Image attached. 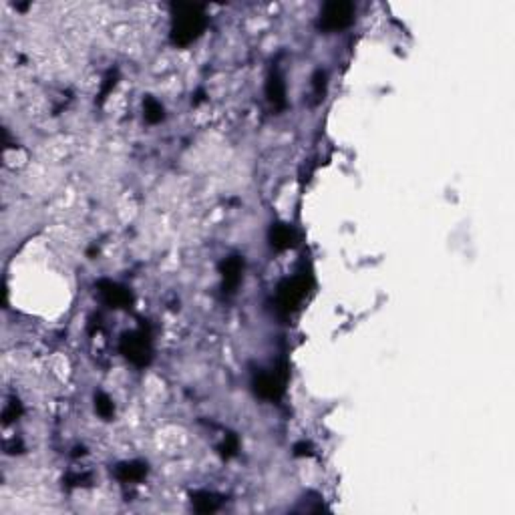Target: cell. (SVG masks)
Listing matches in <instances>:
<instances>
[{"label":"cell","instance_id":"6da1fadb","mask_svg":"<svg viewBox=\"0 0 515 515\" xmlns=\"http://www.w3.org/2000/svg\"><path fill=\"white\" fill-rule=\"evenodd\" d=\"M206 28L204 8L197 4H173V28L171 41L179 47L193 43Z\"/></svg>","mask_w":515,"mask_h":515},{"label":"cell","instance_id":"5b68a950","mask_svg":"<svg viewBox=\"0 0 515 515\" xmlns=\"http://www.w3.org/2000/svg\"><path fill=\"white\" fill-rule=\"evenodd\" d=\"M284 382H286V378L280 373H262V375L256 376V380H254V389H256V393L262 398H270V400H274V398H280L282 393H284Z\"/></svg>","mask_w":515,"mask_h":515},{"label":"cell","instance_id":"30bf717a","mask_svg":"<svg viewBox=\"0 0 515 515\" xmlns=\"http://www.w3.org/2000/svg\"><path fill=\"white\" fill-rule=\"evenodd\" d=\"M193 507L200 512V514H210V512H215L220 507V499L213 495V493H195L193 495Z\"/></svg>","mask_w":515,"mask_h":515},{"label":"cell","instance_id":"277c9868","mask_svg":"<svg viewBox=\"0 0 515 515\" xmlns=\"http://www.w3.org/2000/svg\"><path fill=\"white\" fill-rule=\"evenodd\" d=\"M306 288H308V284H306L304 278H292V280L284 282L280 290H278V304H280L282 310L290 312V310H294L296 306L300 304V300L304 298V294L308 292Z\"/></svg>","mask_w":515,"mask_h":515},{"label":"cell","instance_id":"8fae6325","mask_svg":"<svg viewBox=\"0 0 515 515\" xmlns=\"http://www.w3.org/2000/svg\"><path fill=\"white\" fill-rule=\"evenodd\" d=\"M147 473V467L143 463H123L117 467V477L121 481H139Z\"/></svg>","mask_w":515,"mask_h":515},{"label":"cell","instance_id":"9c48e42d","mask_svg":"<svg viewBox=\"0 0 515 515\" xmlns=\"http://www.w3.org/2000/svg\"><path fill=\"white\" fill-rule=\"evenodd\" d=\"M270 240H272V246H274L276 250H286V248L294 246L296 234H294V230H292L288 224H276V226L270 230Z\"/></svg>","mask_w":515,"mask_h":515},{"label":"cell","instance_id":"ba28073f","mask_svg":"<svg viewBox=\"0 0 515 515\" xmlns=\"http://www.w3.org/2000/svg\"><path fill=\"white\" fill-rule=\"evenodd\" d=\"M266 95H268V101L276 109H282L286 105V87H284V81L280 79V75H276V72L270 75L268 85H266Z\"/></svg>","mask_w":515,"mask_h":515},{"label":"cell","instance_id":"7c38bea8","mask_svg":"<svg viewBox=\"0 0 515 515\" xmlns=\"http://www.w3.org/2000/svg\"><path fill=\"white\" fill-rule=\"evenodd\" d=\"M143 107H145V119H147L149 123H159V121L164 119V107H162V103L155 101L153 97L145 99Z\"/></svg>","mask_w":515,"mask_h":515},{"label":"cell","instance_id":"52a82bcc","mask_svg":"<svg viewBox=\"0 0 515 515\" xmlns=\"http://www.w3.org/2000/svg\"><path fill=\"white\" fill-rule=\"evenodd\" d=\"M242 272H244V262L237 256L228 258L222 264V276H224V288L228 292H234L237 284L242 282Z\"/></svg>","mask_w":515,"mask_h":515},{"label":"cell","instance_id":"3957f363","mask_svg":"<svg viewBox=\"0 0 515 515\" xmlns=\"http://www.w3.org/2000/svg\"><path fill=\"white\" fill-rule=\"evenodd\" d=\"M121 352L137 367H145L151 358V342L145 332H129L121 340Z\"/></svg>","mask_w":515,"mask_h":515},{"label":"cell","instance_id":"4fadbf2b","mask_svg":"<svg viewBox=\"0 0 515 515\" xmlns=\"http://www.w3.org/2000/svg\"><path fill=\"white\" fill-rule=\"evenodd\" d=\"M95 409H97V413H99L103 419H111L113 413H115V407H113L111 398L107 397V395H103V393H99V395L95 397Z\"/></svg>","mask_w":515,"mask_h":515},{"label":"cell","instance_id":"7a4b0ae2","mask_svg":"<svg viewBox=\"0 0 515 515\" xmlns=\"http://www.w3.org/2000/svg\"><path fill=\"white\" fill-rule=\"evenodd\" d=\"M354 19V6L351 2H327L320 12V28L328 32L342 30L352 23Z\"/></svg>","mask_w":515,"mask_h":515},{"label":"cell","instance_id":"8992f818","mask_svg":"<svg viewBox=\"0 0 515 515\" xmlns=\"http://www.w3.org/2000/svg\"><path fill=\"white\" fill-rule=\"evenodd\" d=\"M99 292L103 296V300L109 306H115V308H123V306L131 304V294L129 290H125L123 286L119 284H113V282H99Z\"/></svg>","mask_w":515,"mask_h":515}]
</instances>
